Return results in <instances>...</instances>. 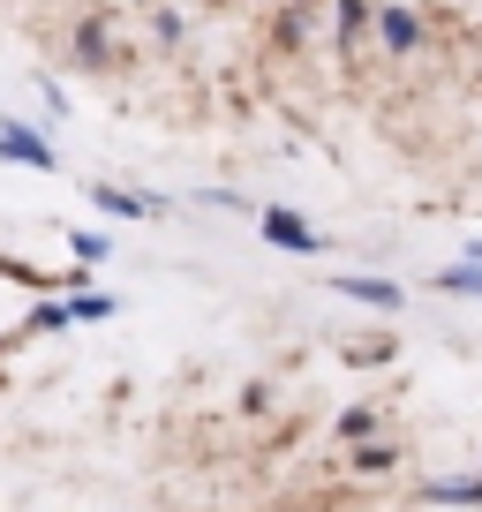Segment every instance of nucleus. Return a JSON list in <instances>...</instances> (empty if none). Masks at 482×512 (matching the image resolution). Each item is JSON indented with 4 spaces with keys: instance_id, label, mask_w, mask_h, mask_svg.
Masks as SVG:
<instances>
[{
    "instance_id": "obj_1",
    "label": "nucleus",
    "mask_w": 482,
    "mask_h": 512,
    "mask_svg": "<svg viewBox=\"0 0 482 512\" xmlns=\"http://www.w3.org/2000/svg\"><path fill=\"white\" fill-rule=\"evenodd\" d=\"M0 151H8V159H23V166H53L46 136H31V128H0Z\"/></svg>"
},
{
    "instance_id": "obj_2",
    "label": "nucleus",
    "mask_w": 482,
    "mask_h": 512,
    "mask_svg": "<svg viewBox=\"0 0 482 512\" xmlns=\"http://www.w3.org/2000/svg\"><path fill=\"white\" fill-rule=\"evenodd\" d=\"M264 241H287V249H317V234H309L294 211H264Z\"/></svg>"
},
{
    "instance_id": "obj_3",
    "label": "nucleus",
    "mask_w": 482,
    "mask_h": 512,
    "mask_svg": "<svg viewBox=\"0 0 482 512\" xmlns=\"http://www.w3.org/2000/svg\"><path fill=\"white\" fill-rule=\"evenodd\" d=\"M339 294H354V302H370V309H400V287H385V279H332Z\"/></svg>"
},
{
    "instance_id": "obj_4",
    "label": "nucleus",
    "mask_w": 482,
    "mask_h": 512,
    "mask_svg": "<svg viewBox=\"0 0 482 512\" xmlns=\"http://www.w3.org/2000/svg\"><path fill=\"white\" fill-rule=\"evenodd\" d=\"M437 287H445V294H475V302H482V264H452Z\"/></svg>"
},
{
    "instance_id": "obj_5",
    "label": "nucleus",
    "mask_w": 482,
    "mask_h": 512,
    "mask_svg": "<svg viewBox=\"0 0 482 512\" xmlns=\"http://www.w3.org/2000/svg\"><path fill=\"white\" fill-rule=\"evenodd\" d=\"M377 31H385L392 46H415V16H407V8H385V16H377Z\"/></svg>"
},
{
    "instance_id": "obj_6",
    "label": "nucleus",
    "mask_w": 482,
    "mask_h": 512,
    "mask_svg": "<svg viewBox=\"0 0 482 512\" xmlns=\"http://www.w3.org/2000/svg\"><path fill=\"white\" fill-rule=\"evenodd\" d=\"M437 505H482V482H430Z\"/></svg>"
}]
</instances>
